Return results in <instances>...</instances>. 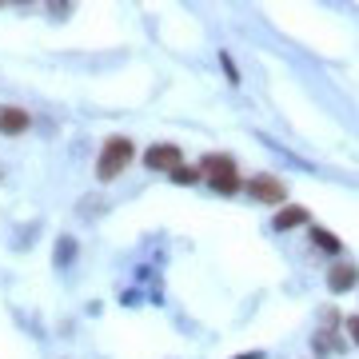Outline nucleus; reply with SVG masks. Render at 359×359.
<instances>
[{
  "instance_id": "nucleus-1",
  "label": "nucleus",
  "mask_w": 359,
  "mask_h": 359,
  "mask_svg": "<svg viewBox=\"0 0 359 359\" xmlns=\"http://www.w3.org/2000/svg\"><path fill=\"white\" fill-rule=\"evenodd\" d=\"M200 176H204L219 196H236L240 188H244V180H240V172H236V160L224 156V152L204 156V160H200Z\"/></svg>"
},
{
  "instance_id": "nucleus-2",
  "label": "nucleus",
  "mask_w": 359,
  "mask_h": 359,
  "mask_svg": "<svg viewBox=\"0 0 359 359\" xmlns=\"http://www.w3.org/2000/svg\"><path fill=\"white\" fill-rule=\"evenodd\" d=\"M136 160V148H132L128 136H112V140L100 148V160H96V176L100 180H116L124 168Z\"/></svg>"
},
{
  "instance_id": "nucleus-3",
  "label": "nucleus",
  "mask_w": 359,
  "mask_h": 359,
  "mask_svg": "<svg viewBox=\"0 0 359 359\" xmlns=\"http://www.w3.org/2000/svg\"><path fill=\"white\" fill-rule=\"evenodd\" d=\"M244 188H248L252 200H259V204H283V196H287L283 180H276V176H252Z\"/></svg>"
},
{
  "instance_id": "nucleus-4",
  "label": "nucleus",
  "mask_w": 359,
  "mask_h": 359,
  "mask_svg": "<svg viewBox=\"0 0 359 359\" xmlns=\"http://www.w3.org/2000/svg\"><path fill=\"white\" fill-rule=\"evenodd\" d=\"M144 164L152 168V172H172V168H180V148L176 144H152L144 152Z\"/></svg>"
},
{
  "instance_id": "nucleus-5",
  "label": "nucleus",
  "mask_w": 359,
  "mask_h": 359,
  "mask_svg": "<svg viewBox=\"0 0 359 359\" xmlns=\"http://www.w3.org/2000/svg\"><path fill=\"white\" fill-rule=\"evenodd\" d=\"M355 280H359V268L351 259H335L332 268H327V287H332V292H351Z\"/></svg>"
},
{
  "instance_id": "nucleus-6",
  "label": "nucleus",
  "mask_w": 359,
  "mask_h": 359,
  "mask_svg": "<svg viewBox=\"0 0 359 359\" xmlns=\"http://www.w3.org/2000/svg\"><path fill=\"white\" fill-rule=\"evenodd\" d=\"M28 124H32V116L25 108H13V104L0 108V132L4 136H20V132H28Z\"/></svg>"
},
{
  "instance_id": "nucleus-7",
  "label": "nucleus",
  "mask_w": 359,
  "mask_h": 359,
  "mask_svg": "<svg viewBox=\"0 0 359 359\" xmlns=\"http://www.w3.org/2000/svg\"><path fill=\"white\" fill-rule=\"evenodd\" d=\"M308 208L304 204H287V208H280V216L271 219V228L276 231H292V228H299V224H308Z\"/></svg>"
},
{
  "instance_id": "nucleus-8",
  "label": "nucleus",
  "mask_w": 359,
  "mask_h": 359,
  "mask_svg": "<svg viewBox=\"0 0 359 359\" xmlns=\"http://www.w3.org/2000/svg\"><path fill=\"white\" fill-rule=\"evenodd\" d=\"M311 240H316V248H323L327 256H339V240H335L332 231H323V228H311Z\"/></svg>"
},
{
  "instance_id": "nucleus-9",
  "label": "nucleus",
  "mask_w": 359,
  "mask_h": 359,
  "mask_svg": "<svg viewBox=\"0 0 359 359\" xmlns=\"http://www.w3.org/2000/svg\"><path fill=\"white\" fill-rule=\"evenodd\" d=\"M168 176L176 180V184H196V180H200V168H188V164H180V168H172Z\"/></svg>"
},
{
  "instance_id": "nucleus-10",
  "label": "nucleus",
  "mask_w": 359,
  "mask_h": 359,
  "mask_svg": "<svg viewBox=\"0 0 359 359\" xmlns=\"http://www.w3.org/2000/svg\"><path fill=\"white\" fill-rule=\"evenodd\" d=\"M327 351H339V339L327 335V332H320L316 335V355H327Z\"/></svg>"
},
{
  "instance_id": "nucleus-11",
  "label": "nucleus",
  "mask_w": 359,
  "mask_h": 359,
  "mask_svg": "<svg viewBox=\"0 0 359 359\" xmlns=\"http://www.w3.org/2000/svg\"><path fill=\"white\" fill-rule=\"evenodd\" d=\"M72 252H76V244H72V240H60V244H56V264H68Z\"/></svg>"
},
{
  "instance_id": "nucleus-12",
  "label": "nucleus",
  "mask_w": 359,
  "mask_h": 359,
  "mask_svg": "<svg viewBox=\"0 0 359 359\" xmlns=\"http://www.w3.org/2000/svg\"><path fill=\"white\" fill-rule=\"evenodd\" d=\"M347 332H351V339L359 344V316H351V320H347Z\"/></svg>"
},
{
  "instance_id": "nucleus-13",
  "label": "nucleus",
  "mask_w": 359,
  "mask_h": 359,
  "mask_svg": "<svg viewBox=\"0 0 359 359\" xmlns=\"http://www.w3.org/2000/svg\"><path fill=\"white\" fill-rule=\"evenodd\" d=\"M240 359H259V351H248V355H240Z\"/></svg>"
}]
</instances>
